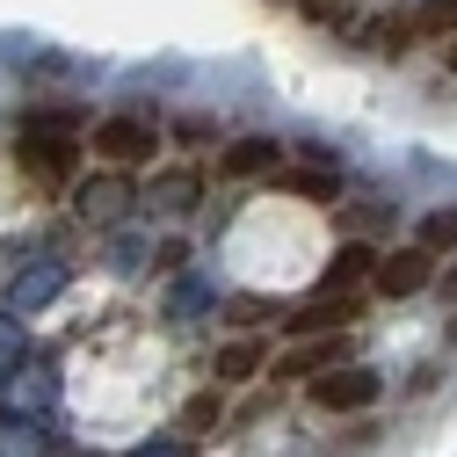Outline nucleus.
<instances>
[{
  "label": "nucleus",
  "mask_w": 457,
  "mask_h": 457,
  "mask_svg": "<svg viewBox=\"0 0 457 457\" xmlns=\"http://www.w3.org/2000/svg\"><path fill=\"white\" fill-rule=\"evenodd\" d=\"M225 421H233V392H225V385H196L189 399H182V436H218Z\"/></svg>",
  "instance_id": "1a4fd4ad"
},
{
  "label": "nucleus",
  "mask_w": 457,
  "mask_h": 457,
  "mask_svg": "<svg viewBox=\"0 0 457 457\" xmlns=\"http://www.w3.org/2000/svg\"><path fill=\"white\" fill-rule=\"evenodd\" d=\"M117 196H131V175H109V167H95V182H73V189H66V204H73L80 218H109Z\"/></svg>",
  "instance_id": "9d476101"
},
{
  "label": "nucleus",
  "mask_w": 457,
  "mask_h": 457,
  "mask_svg": "<svg viewBox=\"0 0 457 457\" xmlns=\"http://www.w3.org/2000/svg\"><path fill=\"white\" fill-rule=\"evenodd\" d=\"M283 167H291V145L269 138V131H247V138H225V145L211 153V182H225V189L283 182Z\"/></svg>",
  "instance_id": "f03ea898"
},
{
  "label": "nucleus",
  "mask_w": 457,
  "mask_h": 457,
  "mask_svg": "<svg viewBox=\"0 0 457 457\" xmlns=\"http://www.w3.org/2000/svg\"><path fill=\"white\" fill-rule=\"evenodd\" d=\"M436 269H443V262H436L428 247H414V240H407V247H385V262H378V291H370V298H421L428 283H436Z\"/></svg>",
  "instance_id": "0eeeda50"
},
{
  "label": "nucleus",
  "mask_w": 457,
  "mask_h": 457,
  "mask_svg": "<svg viewBox=\"0 0 457 457\" xmlns=\"http://www.w3.org/2000/svg\"><path fill=\"white\" fill-rule=\"evenodd\" d=\"M414 247H428L436 262H450V254H457V204H450V211H428V218L414 225Z\"/></svg>",
  "instance_id": "f8f14e48"
},
{
  "label": "nucleus",
  "mask_w": 457,
  "mask_h": 457,
  "mask_svg": "<svg viewBox=\"0 0 457 457\" xmlns=\"http://www.w3.org/2000/svg\"><path fill=\"white\" fill-rule=\"evenodd\" d=\"M407 44L414 51H457V0H407Z\"/></svg>",
  "instance_id": "6e6552de"
},
{
  "label": "nucleus",
  "mask_w": 457,
  "mask_h": 457,
  "mask_svg": "<svg viewBox=\"0 0 457 457\" xmlns=\"http://www.w3.org/2000/svg\"><path fill=\"white\" fill-rule=\"evenodd\" d=\"M305 399H312L320 414H370L378 399H385V378H370L363 363H349V370L312 378V385H305Z\"/></svg>",
  "instance_id": "423d86ee"
},
{
  "label": "nucleus",
  "mask_w": 457,
  "mask_h": 457,
  "mask_svg": "<svg viewBox=\"0 0 457 457\" xmlns=\"http://www.w3.org/2000/svg\"><path fill=\"white\" fill-rule=\"evenodd\" d=\"M378 262H385V247H370V240H341L334 247V262L320 269V283H312V298H349V305H370V291H378Z\"/></svg>",
  "instance_id": "20e7f679"
},
{
  "label": "nucleus",
  "mask_w": 457,
  "mask_h": 457,
  "mask_svg": "<svg viewBox=\"0 0 457 457\" xmlns=\"http://www.w3.org/2000/svg\"><path fill=\"white\" fill-rule=\"evenodd\" d=\"M283 189L291 196H305V204H320V211H334V204H349V167H341L334 153H298L291 145V167H283Z\"/></svg>",
  "instance_id": "39448f33"
},
{
  "label": "nucleus",
  "mask_w": 457,
  "mask_h": 457,
  "mask_svg": "<svg viewBox=\"0 0 457 457\" xmlns=\"http://www.w3.org/2000/svg\"><path fill=\"white\" fill-rule=\"evenodd\" d=\"M334 225H341V240H370L378 247V225H392V204L349 196V204H334Z\"/></svg>",
  "instance_id": "9b49d317"
},
{
  "label": "nucleus",
  "mask_w": 457,
  "mask_h": 457,
  "mask_svg": "<svg viewBox=\"0 0 457 457\" xmlns=\"http://www.w3.org/2000/svg\"><path fill=\"white\" fill-rule=\"evenodd\" d=\"M87 153L109 175H145L167 160V117L160 109H102L87 124Z\"/></svg>",
  "instance_id": "f257e3e1"
},
{
  "label": "nucleus",
  "mask_w": 457,
  "mask_h": 457,
  "mask_svg": "<svg viewBox=\"0 0 457 457\" xmlns=\"http://www.w3.org/2000/svg\"><path fill=\"white\" fill-rule=\"evenodd\" d=\"M269 363H276V334H218V341H211L204 378H211V385H225V392H247V385H262V378H269Z\"/></svg>",
  "instance_id": "7ed1b4c3"
}]
</instances>
